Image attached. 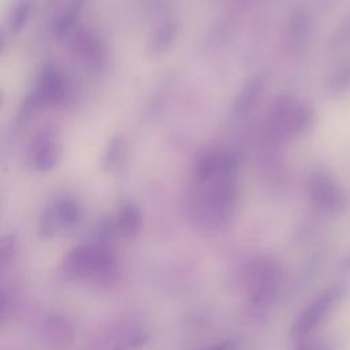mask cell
I'll use <instances>...</instances> for the list:
<instances>
[{
  "label": "cell",
  "mask_w": 350,
  "mask_h": 350,
  "mask_svg": "<svg viewBox=\"0 0 350 350\" xmlns=\"http://www.w3.org/2000/svg\"><path fill=\"white\" fill-rule=\"evenodd\" d=\"M241 279L249 305L254 309H264L278 298L282 290L283 267L276 257L254 256L243 264Z\"/></svg>",
  "instance_id": "cell-1"
},
{
  "label": "cell",
  "mask_w": 350,
  "mask_h": 350,
  "mask_svg": "<svg viewBox=\"0 0 350 350\" xmlns=\"http://www.w3.org/2000/svg\"><path fill=\"white\" fill-rule=\"evenodd\" d=\"M63 269L77 280L105 283L116 273V256L107 243H82L70 249L64 256Z\"/></svg>",
  "instance_id": "cell-2"
},
{
  "label": "cell",
  "mask_w": 350,
  "mask_h": 350,
  "mask_svg": "<svg viewBox=\"0 0 350 350\" xmlns=\"http://www.w3.org/2000/svg\"><path fill=\"white\" fill-rule=\"evenodd\" d=\"M349 287L345 283H336L321 291L313 301H310L304 310L297 316L291 327V335L297 340L306 339L323 320L342 302L347 295Z\"/></svg>",
  "instance_id": "cell-3"
},
{
  "label": "cell",
  "mask_w": 350,
  "mask_h": 350,
  "mask_svg": "<svg viewBox=\"0 0 350 350\" xmlns=\"http://www.w3.org/2000/svg\"><path fill=\"white\" fill-rule=\"evenodd\" d=\"M81 219L79 205L70 198L56 201L53 205L48 206L41 216L40 230L42 235L52 237L59 231L74 227Z\"/></svg>",
  "instance_id": "cell-4"
},
{
  "label": "cell",
  "mask_w": 350,
  "mask_h": 350,
  "mask_svg": "<svg viewBox=\"0 0 350 350\" xmlns=\"http://www.w3.org/2000/svg\"><path fill=\"white\" fill-rule=\"evenodd\" d=\"M40 336L49 347L63 349L72 342L75 331L72 324L66 317L52 314L41 321Z\"/></svg>",
  "instance_id": "cell-5"
},
{
  "label": "cell",
  "mask_w": 350,
  "mask_h": 350,
  "mask_svg": "<svg viewBox=\"0 0 350 350\" xmlns=\"http://www.w3.org/2000/svg\"><path fill=\"white\" fill-rule=\"evenodd\" d=\"M66 96V82L62 72L55 66H48L40 78L33 96L36 104L60 103Z\"/></svg>",
  "instance_id": "cell-6"
},
{
  "label": "cell",
  "mask_w": 350,
  "mask_h": 350,
  "mask_svg": "<svg viewBox=\"0 0 350 350\" xmlns=\"http://www.w3.org/2000/svg\"><path fill=\"white\" fill-rule=\"evenodd\" d=\"M60 148L57 144V138L53 130L46 129L38 135L33 149V160L34 165L40 170L52 168L59 159Z\"/></svg>",
  "instance_id": "cell-7"
},
{
  "label": "cell",
  "mask_w": 350,
  "mask_h": 350,
  "mask_svg": "<svg viewBox=\"0 0 350 350\" xmlns=\"http://www.w3.org/2000/svg\"><path fill=\"white\" fill-rule=\"evenodd\" d=\"M142 223L139 209L133 204H124L116 217V230L124 238H134Z\"/></svg>",
  "instance_id": "cell-8"
},
{
  "label": "cell",
  "mask_w": 350,
  "mask_h": 350,
  "mask_svg": "<svg viewBox=\"0 0 350 350\" xmlns=\"http://www.w3.org/2000/svg\"><path fill=\"white\" fill-rule=\"evenodd\" d=\"M74 48L79 57H82L90 66H98L103 60V49L100 41L96 40L90 33H81L74 41Z\"/></svg>",
  "instance_id": "cell-9"
},
{
  "label": "cell",
  "mask_w": 350,
  "mask_h": 350,
  "mask_svg": "<svg viewBox=\"0 0 350 350\" xmlns=\"http://www.w3.org/2000/svg\"><path fill=\"white\" fill-rule=\"evenodd\" d=\"M30 1L29 0H21L19 4L15 7L12 15H11V19H10V25H11V29L14 31L19 30L26 19L29 18V12H30Z\"/></svg>",
  "instance_id": "cell-10"
},
{
  "label": "cell",
  "mask_w": 350,
  "mask_h": 350,
  "mask_svg": "<svg viewBox=\"0 0 350 350\" xmlns=\"http://www.w3.org/2000/svg\"><path fill=\"white\" fill-rule=\"evenodd\" d=\"M15 257V239L12 235H5L1 239V246H0V265L1 269L4 271L7 265L12 262Z\"/></svg>",
  "instance_id": "cell-11"
},
{
  "label": "cell",
  "mask_w": 350,
  "mask_h": 350,
  "mask_svg": "<svg viewBox=\"0 0 350 350\" xmlns=\"http://www.w3.org/2000/svg\"><path fill=\"white\" fill-rule=\"evenodd\" d=\"M258 92H260V89H258V85H257V82H253V83H249L245 89H243V92H242V94H241V97H239V101H238V108H239V111H246V109H249L252 105H254L256 103H257V94H258Z\"/></svg>",
  "instance_id": "cell-12"
},
{
  "label": "cell",
  "mask_w": 350,
  "mask_h": 350,
  "mask_svg": "<svg viewBox=\"0 0 350 350\" xmlns=\"http://www.w3.org/2000/svg\"><path fill=\"white\" fill-rule=\"evenodd\" d=\"M145 340H146V336L144 334H141V332L133 334V335H129L127 338H124L122 342H119L113 350H135V349L141 347Z\"/></svg>",
  "instance_id": "cell-13"
},
{
  "label": "cell",
  "mask_w": 350,
  "mask_h": 350,
  "mask_svg": "<svg viewBox=\"0 0 350 350\" xmlns=\"http://www.w3.org/2000/svg\"><path fill=\"white\" fill-rule=\"evenodd\" d=\"M172 37H174V27L171 25L164 26L156 33V37L153 38V44L157 49H163L172 41Z\"/></svg>",
  "instance_id": "cell-14"
},
{
  "label": "cell",
  "mask_w": 350,
  "mask_h": 350,
  "mask_svg": "<svg viewBox=\"0 0 350 350\" xmlns=\"http://www.w3.org/2000/svg\"><path fill=\"white\" fill-rule=\"evenodd\" d=\"M198 350H238V343L232 339H226V340L209 343L206 346L200 347Z\"/></svg>",
  "instance_id": "cell-15"
},
{
  "label": "cell",
  "mask_w": 350,
  "mask_h": 350,
  "mask_svg": "<svg viewBox=\"0 0 350 350\" xmlns=\"http://www.w3.org/2000/svg\"><path fill=\"white\" fill-rule=\"evenodd\" d=\"M122 149V139L116 138L111 142V145L108 146L107 149V156H105V161H107V165H112L116 160H118V156H119V152Z\"/></svg>",
  "instance_id": "cell-16"
},
{
  "label": "cell",
  "mask_w": 350,
  "mask_h": 350,
  "mask_svg": "<svg viewBox=\"0 0 350 350\" xmlns=\"http://www.w3.org/2000/svg\"><path fill=\"white\" fill-rule=\"evenodd\" d=\"M294 350H324V349L320 345H317V343H313V342H309L306 339H302V340H298V343L294 347Z\"/></svg>",
  "instance_id": "cell-17"
},
{
  "label": "cell",
  "mask_w": 350,
  "mask_h": 350,
  "mask_svg": "<svg viewBox=\"0 0 350 350\" xmlns=\"http://www.w3.org/2000/svg\"><path fill=\"white\" fill-rule=\"evenodd\" d=\"M340 269L343 272H350V253L346 257H343V260L340 262Z\"/></svg>",
  "instance_id": "cell-18"
}]
</instances>
